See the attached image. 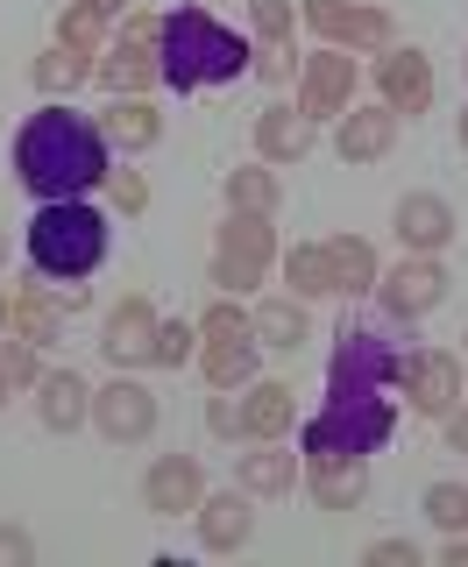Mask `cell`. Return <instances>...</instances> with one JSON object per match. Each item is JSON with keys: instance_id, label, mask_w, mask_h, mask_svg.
<instances>
[{"instance_id": "obj_1", "label": "cell", "mask_w": 468, "mask_h": 567, "mask_svg": "<svg viewBox=\"0 0 468 567\" xmlns=\"http://www.w3.org/2000/svg\"><path fill=\"white\" fill-rule=\"evenodd\" d=\"M405 377V348L384 327H348L334 333V369H327V404L298 425L305 461H369L398 433V404L384 398Z\"/></svg>"}, {"instance_id": "obj_2", "label": "cell", "mask_w": 468, "mask_h": 567, "mask_svg": "<svg viewBox=\"0 0 468 567\" xmlns=\"http://www.w3.org/2000/svg\"><path fill=\"white\" fill-rule=\"evenodd\" d=\"M106 171H114V142L100 135V121L71 114L58 100L29 114L14 135V177L35 199H85L93 185H106Z\"/></svg>"}, {"instance_id": "obj_3", "label": "cell", "mask_w": 468, "mask_h": 567, "mask_svg": "<svg viewBox=\"0 0 468 567\" xmlns=\"http://www.w3.org/2000/svg\"><path fill=\"white\" fill-rule=\"evenodd\" d=\"M171 93H206V85H234L256 64V43H242L227 22H213L206 8H177L164 14V43H156Z\"/></svg>"}, {"instance_id": "obj_4", "label": "cell", "mask_w": 468, "mask_h": 567, "mask_svg": "<svg viewBox=\"0 0 468 567\" xmlns=\"http://www.w3.org/2000/svg\"><path fill=\"white\" fill-rule=\"evenodd\" d=\"M106 256V213L85 199H43L29 220V262L35 277L71 284V277H93Z\"/></svg>"}, {"instance_id": "obj_5", "label": "cell", "mask_w": 468, "mask_h": 567, "mask_svg": "<svg viewBox=\"0 0 468 567\" xmlns=\"http://www.w3.org/2000/svg\"><path fill=\"white\" fill-rule=\"evenodd\" d=\"M200 333H206V383L213 390H234V383H256V354H263V341H256V327H248V312H234V298H221L206 319H200Z\"/></svg>"}, {"instance_id": "obj_6", "label": "cell", "mask_w": 468, "mask_h": 567, "mask_svg": "<svg viewBox=\"0 0 468 567\" xmlns=\"http://www.w3.org/2000/svg\"><path fill=\"white\" fill-rule=\"evenodd\" d=\"M269 256H277V235H269V213H227L221 241H213V284L227 291H256Z\"/></svg>"}, {"instance_id": "obj_7", "label": "cell", "mask_w": 468, "mask_h": 567, "mask_svg": "<svg viewBox=\"0 0 468 567\" xmlns=\"http://www.w3.org/2000/svg\"><path fill=\"white\" fill-rule=\"evenodd\" d=\"M305 29L327 35L334 50H390L398 43V22L384 8H363V0H305Z\"/></svg>"}, {"instance_id": "obj_8", "label": "cell", "mask_w": 468, "mask_h": 567, "mask_svg": "<svg viewBox=\"0 0 468 567\" xmlns=\"http://www.w3.org/2000/svg\"><path fill=\"white\" fill-rule=\"evenodd\" d=\"M93 425L114 447H142V440L156 433V398L135 377H114L106 390H93Z\"/></svg>"}, {"instance_id": "obj_9", "label": "cell", "mask_w": 468, "mask_h": 567, "mask_svg": "<svg viewBox=\"0 0 468 567\" xmlns=\"http://www.w3.org/2000/svg\"><path fill=\"white\" fill-rule=\"evenodd\" d=\"M376 298H384V312L390 319H426L447 298V270H440V256H405L390 277H376Z\"/></svg>"}, {"instance_id": "obj_10", "label": "cell", "mask_w": 468, "mask_h": 567, "mask_svg": "<svg viewBox=\"0 0 468 567\" xmlns=\"http://www.w3.org/2000/svg\"><path fill=\"white\" fill-rule=\"evenodd\" d=\"M405 398H411V412L419 419H447L461 404V362L455 354H440V348H419V354H405Z\"/></svg>"}, {"instance_id": "obj_11", "label": "cell", "mask_w": 468, "mask_h": 567, "mask_svg": "<svg viewBox=\"0 0 468 567\" xmlns=\"http://www.w3.org/2000/svg\"><path fill=\"white\" fill-rule=\"evenodd\" d=\"M298 106L313 121H327V114H348L355 106V58L348 50H313V58H305V71H298Z\"/></svg>"}, {"instance_id": "obj_12", "label": "cell", "mask_w": 468, "mask_h": 567, "mask_svg": "<svg viewBox=\"0 0 468 567\" xmlns=\"http://www.w3.org/2000/svg\"><path fill=\"white\" fill-rule=\"evenodd\" d=\"M206 496V475L192 454H156L150 475H142V504L156 511V518H177V511H200Z\"/></svg>"}, {"instance_id": "obj_13", "label": "cell", "mask_w": 468, "mask_h": 567, "mask_svg": "<svg viewBox=\"0 0 468 567\" xmlns=\"http://www.w3.org/2000/svg\"><path fill=\"white\" fill-rule=\"evenodd\" d=\"M156 327H164V319H156V306L150 298H121L114 306V319H106V362L114 369H142V362H156Z\"/></svg>"}, {"instance_id": "obj_14", "label": "cell", "mask_w": 468, "mask_h": 567, "mask_svg": "<svg viewBox=\"0 0 468 567\" xmlns=\"http://www.w3.org/2000/svg\"><path fill=\"white\" fill-rule=\"evenodd\" d=\"M455 206L440 199V192H405L398 199V241H405V256H440L447 241H455Z\"/></svg>"}, {"instance_id": "obj_15", "label": "cell", "mask_w": 468, "mask_h": 567, "mask_svg": "<svg viewBox=\"0 0 468 567\" xmlns=\"http://www.w3.org/2000/svg\"><path fill=\"white\" fill-rule=\"evenodd\" d=\"M248 532H256V511H248L242 483L221 489V496H200V546L206 554H242Z\"/></svg>"}, {"instance_id": "obj_16", "label": "cell", "mask_w": 468, "mask_h": 567, "mask_svg": "<svg viewBox=\"0 0 468 567\" xmlns=\"http://www.w3.org/2000/svg\"><path fill=\"white\" fill-rule=\"evenodd\" d=\"M376 85H384V106H390V114H426V106H434V64H426L419 50H398V43H390V58L376 64Z\"/></svg>"}, {"instance_id": "obj_17", "label": "cell", "mask_w": 468, "mask_h": 567, "mask_svg": "<svg viewBox=\"0 0 468 567\" xmlns=\"http://www.w3.org/2000/svg\"><path fill=\"white\" fill-rule=\"evenodd\" d=\"M93 79L106 93H150V85H164V64H156V43H135V35H121V43L100 50Z\"/></svg>"}, {"instance_id": "obj_18", "label": "cell", "mask_w": 468, "mask_h": 567, "mask_svg": "<svg viewBox=\"0 0 468 567\" xmlns=\"http://www.w3.org/2000/svg\"><path fill=\"white\" fill-rule=\"evenodd\" d=\"M390 142H398V114L390 106H348L340 114V135H334L340 164H376V156H390Z\"/></svg>"}, {"instance_id": "obj_19", "label": "cell", "mask_w": 468, "mask_h": 567, "mask_svg": "<svg viewBox=\"0 0 468 567\" xmlns=\"http://www.w3.org/2000/svg\"><path fill=\"white\" fill-rule=\"evenodd\" d=\"M234 483L248 496H292L298 483V454L284 447V440H256L248 454H234Z\"/></svg>"}, {"instance_id": "obj_20", "label": "cell", "mask_w": 468, "mask_h": 567, "mask_svg": "<svg viewBox=\"0 0 468 567\" xmlns=\"http://www.w3.org/2000/svg\"><path fill=\"white\" fill-rule=\"evenodd\" d=\"M100 135L114 142L121 156H135V150H156V135H164V114H156L142 93H114L106 100V114H100Z\"/></svg>"}, {"instance_id": "obj_21", "label": "cell", "mask_w": 468, "mask_h": 567, "mask_svg": "<svg viewBox=\"0 0 468 567\" xmlns=\"http://www.w3.org/2000/svg\"><path fill=\"white\" fill-rule=\"evenodd\" d=\"M292 425H298L292 383H277V377L248 383V398H242V440H292Z\"/></svg>"}, {"instance_id": "obj_22", "label": "cell", "mask_w": 468, "mask_h": 567, "mask_svg": "<svg viewBox=\"0 0 468 567\" xmlns=\"http://www.w3.org/2000/svg\"><path fill=\"white\" fill-rule=\"evenodd\" d=\"M313 128H319V121L305 114V106H298V114H292V106H263V114H256V156H263V164H298V156L313 150Z\"/></svg>"}, {"instance_id": "obj_23", "label": "cell", "mask_w": 468, "mask_h": 567, "mask_svg": "<svg viewBox=\"0 0 468 567\" xmlns=\"http://www.w3.org/2000/svg\"><path fill=\"white\" fill-rule=\"evenodd\" d=\"M35 390H43V425L50 433H79L85 419H93V390H85V377L79 369H50V377H35Z\"/></svg>"}, {"instance_id": "obj_24", "label": "cell", "mask_w": 468, "mask_h": 567, "mask_svg": "<svg viewBox=\"0 0 468 567\" xmlns=\"http://www.w3.org/2000/svg\"><path fill=\"white\" fill-rule=\"evenodd\" d=\"M248 327H256V341H263V348H277V354H298L305 341H313L305 298H263V306L248 312Z\"/></svg>"}, {"instance_id": "obj_25", "label": "cell", "mask_w": 468, "mask_h": 567, "mask_svg": "<svg viewBox=\"0 0 468 567\" xmlns=\"http://www.w3.org/2000/svg\"><path fill=\"white\" fill-rule=\"evenodd\" d=\"M369 496V461H313V504L319 511H355Z\"/></svg>"}, {"instance_id": "obj_26", "label": "cell", "mask_w": 468, "mask_h": 567, "mask_svg": "<svg viewBox=\"0 0 468 567\" xmlns=\"http://www.w3.org/2000/svg\"><path fill=\"white\" fill-rule=\"evenodd\" d=\"M327 262H334V291L340 298H363V291H376V248L363 241V235H334L327 241Z\"/></svg>"}, {"instance_id": "obj_27", "label": "cell", "mask_w": 468, "mask_h": 567, "mask_svg": "<svg viewBox=\"0 0 468 567\" xmlns=\"http://www.w3.org/2000/svg\"><path fill=\"white\" fill-rule=\"evenodd\" d=\"M8 327H14V333H29L35 348H50V341L64 333V306H58V298H43L35 284H22V291H14V312H8Z\"/></svg>"}, {"instance_id": "obj_28", "label": "cell", "mask_w": 468, "mask_h": 567, "mask_svg": "<svg viewBox=\"0 0 468 567\" xmlns=\"http://www.w3.org/2000/svg\"><path fill=\"white\" fill-rule=\"evenodd\" d=\"M284 284L292 298H334V262H327V241H298L284 256Z\"/></svg>"}, {"instance_id": "obj_29", "label": "cell", "mask_w": 468, "mask_h": 567, "mask_svg": "<svg viewBox=\"0 0 468 567\" xmlns=\"http://www.w3.org/2000/svg\"><path fill=\"white\" fill-rule=\"evenodd\" d=\"M284 185L269 164H248V171H227V213H277Z\"/></svg>"}, {"instance_id": "obj_30", "label": "cell", "mask_w": 468, "mask_h": 567, "mask_svg": "<svg viewBox=\"0 0 468 567\" xmlns=\"http://www.w3.org/2000/svg\"><path fill=\"white\" fill-rule=\"evenodd\" d=\"M93 64H100V58H85V50L58 43V50H43V58H35V85H43V93L58 100V93H71L79 79H93Z\"/></svg>"}, {"instance_id": "obj_31", "label": "cell", "mask_w": 468, "mask_h": 567, "mask_svg": "<svg viewBox=\"0 0 468 567\" xmlns=\"http://www.w3.org/2000/svg\"><path fill=\"white\" fill-rule=\"evenodd\" d=\"M43 369H35V341L29 333H14V327H0V383L8 390H29Z\"/></svg>"}, {"instance_id": "obj_32", "label": "cell", "mask_w": 468, "mask_h": 567, "mask_svg": "<svg viewBox=\"0 0 468 567\" xmlns=\"http://www.w3.org/2000/svg\"><path fill=\"white\" fill-rule=\"evenodd\" d=\"M58 43L85 50V58H100V50H106V22H100L93 8H85V0H71V8L58 14Z\"/></svg>"}, {"instance_id": "obj_33", "label": "cell", "mask_w": 468, "mask_h": 567, "mask_svg": "<svg viewBox=\"0 0 468 567\" xmlns=\"http://www.w3.org/2000/svg\"><path fill=\"white\" fill-rule=\"evenodd\" d=\"M426 518L440 532H468V483H434L426 489Z\"/></svg>"}, {"instance_id": "obj_34", "label": "cell", "mask_w": 468, "mask_h": 567, "mask_svg": "<svg viewBox=\"0 0 468 567\" xmlns=\"http://www.w3.org/2000/svg\"><path fill=\"white\" fill-rule=\"evenodd\" d=\"M256 43H292V0H248Z\"/></svg>"}, {"instance_id": "obj_35", "label": "cell", "mask_w": 468, "mask_h": 567, "mask_svg": "<svg viewBox=\"0 0 468 567\" xmlns=\"http://www.w3.org/2000/svg\"><path fill=\"white\" fill-rule=\"evenodd\" d=\"M192 341H200V327H185V319H164L156 327V369H177L192 354Z\"/></svg>"}, {"instance_id": "obj_36", "label": "cell", "mask_w": 468, "mask_h": 567, "mask_svg": "<svg viewBox=\"0 0 468 567\" xmlns=\"http://www.w3.org/2000/svg\"><path fill=\"white\" fill-rule=\"evenodd\" d=\"M106 192H114L121 213H142V206H150V185H142V171H106Z\"/></svg>"}, {"instance_id": "obj_37", "label": "cell", "mask_w": 468, "mask_h": 567, "mask_svg": "<svg viewBox=\"0 0 468 567\" xmlns=\"http://www.w3.org/2000/svg\"><path fill=\"white\" fill-rule=\"evenodd\" d=\"M248 71L269 79V85H284V79H292V43H256V64H248Z\"/></svg>"}, {"instance_id": "obj_38", "label": "cell", "mask_w": 468, "mask_h": 567, "mask_svg": "<svg viewBox=\"0 0 468 567\" xmlns=\"http://www.w3.org/2000/svg\"><path fill=\"white\" fill-rule=\"evenodd\" d=\"M35 560V539L22 525H0V567H29Z\"/></svg>"}, {"instance_id": "obj_39", "label": "cell", "mask_w": 468, "mask_h": 567, "mask_svg": "<svg viewBox=\"0 0 468 567\" xmlns=\"http://www.w3.org/2000/svg\"><path fill=\"white\" fill-rule=\"evenodd\" d=\"M369 567H419V546H411V539H376Z\"/></svg>"}, {"instance_id": "obj_40", "label": "cell", "mask_w": 468, "mask_h": 567, "mask_svg": "<svg viewBox=\"0 0 468 567\" xmlns=\"http://www.w3.org/2000/svg\"><path fill=\"white\" fill-rule=\"evenodd\" d=\"M206 425H213V433H242V404L213 398V404H206Z\"/></svg>"}, {"instance_id": "obj_41", "label": "cell", "mask_w": 468, "mask_h": 567, "mask_svg": "<svg viewBox=\"0 0 468 567\" xmlns=\"http://www.w3.org/2000/svg\"><path fill=\"white\" fill-rule=\"evenodd\" d=\"M447 447L468 454V404H455V412H447Z\"/></svg>"}, {"instance_id": "obj_42", "label": "cell", "mask_w": 468, "mask_h": 567, "mask_svg": "<svg viewBox=\"0 0 468 567\" xmlns=\"http://www.w3.org/2000/svg\"><path fill=\"white\" fill-rule=\"evenodd\" d=\"M85 8H93L100 22H121V14H129V0H85Z\"/></svg>"}, {"instance_id": "obj_43", "label": "cell", "mask_w": 468, "mask_h": 567, "mask_svg": "<svg viewBox=\"0 0 468 567\" xmlns=\"http://www.w3.org/2000/svg\"><path fill=\"white\" fill-rule=\"evenodd\" d=\"M447 567H468V539H461V532L447 539Z\"/></svg>"}, {"instance_id": "obj_44", "label": "cell", "mask_w": 468, "mask_h": 567, "mask_svg": "<svg viewBox=\"0 0 468 567\" xmlns=\"http://www.w3.org/2000/svg\"><path fill=\"white\" fill-rule=\"evenodd\" d=\"M8 312H14V298H8V291H0V327H8Z\"/></svg>"}, {"instance_id": "obj_45", "label": "cell", "mask_w": 468, "mask_h": 567, "mask_svg": "<svg viewBox=\"0 0 468 567\" xmlns=\"http://www.w3.org/2000/svg\"><path fill=\"white\" fill-rule=\"evenodd\" d=\"M461 150H468V114H461Z\"/></svg>"}, {"instance_id": "obj_46", "label": "cell", "mask_w": 468, "mask_h": 567, "mask_svg": "<svg viewBox=\"0 0 468 567\" xmlns=\"http://www.w3.org/2000/svg\"><path fill=\"white\" fill-rule=\"evenodd\" d=\"M0 262H8V235H0Z\"/></svg>"}, {"instance_id": "obj_47", "label": "cell", "mask_w": 468, "mask_h": 567, "mask_svg": "<svg viewBox=\"0 0 468 567\" xmlns=\"http://www.w3.org/2000/svg\"><path fill=\"white\" fill-rule=\"evenodd\" d=\"M0 404H8V383H0Z\"/></svg>"}]
</instances>
